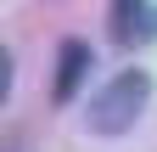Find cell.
I'll return each mask as SVG.
<instances>
[{"label": "cell", "instance_id": "1", "mask_svg": "<svg viewBox=\"0 0 157 152\" xmlns=\"http://www.w3.org/2000/svg\"><path fill=\"white\" fill-rule=\"evenodd\" d=\"M146 102H151V73L146 68H124L84 102V130L90 135H129L140 124Z\"/></svg>", "mask_w": 157, "mask_h": 152}, {"label": "cell", "instance_id": "2", "mask_svg": "<svg viewBox=\"0 0 157 152\" xmlns=\"http://www.w3.org/2000/svg\"><path fill=\"white\" fill-rule=\"evenodd\" d=\"M107 23H112V40L129 45V51L157 40V6H151V0H112Z\"/></svg>", "mask_w": 157, "mask_h": 152}, {"label": "cell", "instance_id": "3", "mask_svg": "<svg viewBox=\"0 0 157 152\" xmlns=\"http://www.w3.org/2000/svg\"><path fill=\"white\" fill-rule=\"evenodd\" d=\"M90 68H95L90 45H84V40H62V51H56V90H51V96L67 107V102L78 96V85L90 79Z\"/></svg>", "mask_w": 157, "mask_h": 152}]
</instances>
